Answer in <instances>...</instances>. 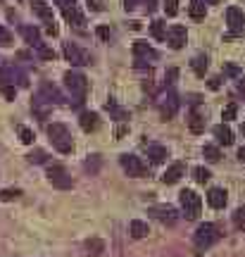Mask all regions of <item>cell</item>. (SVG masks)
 Listing matches in <instances>:
<instances>
[{"label": "cell", "instance_id": "1", "mask_svg": "<svg viewBox=\"0 0 245 257\" xmlns=\"http://www.w3.org/2000/svg\"><path fill=\"white\" fill-rule=\"evenodd\" d=\"M48 138H50V143L57 153H62V155H69L74 150V141H72V134H69V128L60 124V121H53V124H48Z\"/></svg>", "mask_w": 245, "mask_h": 257}, {"label": "cell", "instance_id": "2", "mask_svg": "<svg viewBox=\"0 0 245 257\" xmlns=\"http://www.w3.org/2000/svg\"><path fill=\"white\" fill-rule=\"evenodd\" d=\"M221 238V231L217 229V224H200L198 229H195V236H193V243H195V248L198 250H207L209 245H214L217 240Z\"/></svg>", "mask_w": 245, "mask_h": 257}, {"label": "cell", "instance_id": "3", "mask_svg": "<svg viewBox=\"0 0 245 257\" xmlns=\"http://www.w3.org/2000/svg\"><path fill=\"white\" fill-rule=\"evenodd\" d=\"M64 86H67V91L72 93L74 102H83L86 93H88V79L81 72H72L69 69V72L64 74Z\"/></svg>", "mask_w": 245, "mask_h": 257}, {"label": "cell", "instance_id": "4", "mask_svg": "<svg viewBox=\"0 0 245 257\" xmlns=\"http://www.w3.org/2000/svg\"><path fill=\"white\" fill-rule=\"evenodd\" d=\"M179 200H181V210H183V217L186 219H198L200 217V207H202V200H200V195L191 188H186V191L179 193Z\"/></svg>", "mask_w": 245, "mask_h": 257}, {"label": "cell", "instance_id": "5", "mask_svg": "<svg viewBox=\"0 0 245 257\" xmlns=\"http://www.w3.org/2000/svg\"><path fill=\"white\" fill-rule=\"evenodd\" d=\"M57 8L62 10V15L64 19L72 24V27L76 29H83V24H86V19H83L81 15V10H79V5H76V0H53Z\"/></svg>", "mask_w": 245, "mask_h": 257}, {"label": "cell", "instance_id": "6", "mask_svg": "<svg viewBox=\"0 0 245 257\" xmlns=\"http://www.w3.org/2000/svg\"><path fill=\"white\" fill-rule=\"evenodd\" d=\"M119 165H121V169L127 172L129 176H134V179H141V176L148 174V167L143 165V160L136 155H129V153H124V155L119 157Z\"/></svg>", "mask_w": 245, "mask_h": 257}, {"label": "cell", "instance_id": "7", "mask_svg": "<svg viewBox=\"0 0 245 257\" xmlns=\"http://www.w3.org/2000/svg\"><path fill=\"white\" fill-rule=\"evenodd\" d=\"M226 22H228V36L226 38H233V36H240L245 31V15L240 8H231L226 10Z\"/></svg>", "mask_w": 245, "mask_h": 257}, {"label": "cell", "instance_id": "8", "mask_svg": "<svg viewBox=\"0 0 245 257\" xmlns=\"http://www.w3.org/2000/svg\"><path fill=\"white\" fill-rule=\"evenodd\" d=\"M148 214L155 217L157 221L167 224V226H174V224L179 221V212H176V207H172V205H153V207L148 210Z\"/></svg>", "mask_w": 245, "mask_h": 257}, {"label": "cell", "instance_id": "9", "mask_svg": "<svg viewBox=\"0 0 245 257\" xmlns=\"http://www.w3.org/2000/svg\"><path fill=\"white\" fill-rule=\"evenodd\" d=\"M48 179H50V184H53L55 188H60V191H67V188H72L74 186L72 176L64 172L62 165H50L48 167Z\"/></svg>", "mask_w": 245, "mask_h": 257}, {"label": "cell", "instance_id": "10", "mask_svg": "<svg viewBox=\"0 0 245 257\" xmlns=\"http://www.w3.org/2000/svg\"><path fill=\"white\" fill-rule=\"evenodd\" d=\"M64 57L74 64V67H83V64H91V55L83 53L76 43H64Z\"/></svg>", "mask_w": 245, "mask_h": 257}, {"label": "cell", "instance_id": "11", "mask_svg": "<svg viewBox=\"0 0 245 257\" xmlns=\"http://www.w3.org/2000/svg\"><path fill=\"white\" fill-rule=\"evenodd\" d=\"M186 38H188L186 27H181V24H174L172 29H167V36H164V41H167L174 50H181V48L186 46Z\"/></svg>", "mask_w": 245, "mask_h": 257}, {"label": "cell", "instance_id": "12", "mask_svg": "<svg viewBox=\"0 0 245 257\" xmlns=\"http://www.w3.org/2000/svg\"><path fill=\"white\" fill-rule=\"evenodd\" d=\"M176 112H179V95L174 91H167V95L160 100V114L162 119H172Z\"/></svg>", "mask_w": 245, "mask_h": 257}, {"label": "cell", "instance_id": "13", "mask_svg": "<svg viewBox=\"0 0 245 257\" xmlns=\"http://www.w3.org/2000/svg\"><path fill=\"white\" fill-rule=\"evenodd\" d=\"M207 202L214 207V210H224V207H226V202H228L226 191H224V188H209Z\"/></svg>", "mask_w": 245, "mask_h": 257}, {"label": "cell", "instance_id": "14", "mask_svg": "<svg viewBox=\"0 0 245 257\" xmlns=\"http://www.w3.org/2000/svg\"><path fill=\"white\" fill-rule=\"evenodd\" d=\"M183 174H186V167H183V162H174V165L162 174V184H167V186L176 184Z\"/></svg>", "mask_w": 245, "mask_h": 257}, {"label": "cell", "instance_id": "15", "mask_svg": "<svg viewBox=\"0 0 245 257\" xmlns=\"http://www.w3.org/2000/svg\"><path fill=\"white\" fill-rule=\"evenodd\" d=\"M134 55L136 60H157V50L148 46L146 41H134Z\"/></svg>", "mask_w": 245, "mask_h": 257}, {"label": "cell", "instance_id": "16", "mask_svg": "<svg viewBox=\"0 0 245 257\" xmlns=\"http://www.w3.org/2000/svg\"><path fill=\"white\" fill-rule=\"evenodd\" d=\"M79 124L86 134H91L95 128L100 126V119H98V112H81V117H79Z\"/></svg>", "mask_w": 245, "mask_h": 257}, {"label": "cell", "instance_id": "17", "mask_svg": "<svg viewBox=\"0 0 245 257\" xmlns=\"http://www.w3.org/2000/svg\"><path fill=\"white\" fill-rule=\"evenodd\" d=\"M146 148H148V157H150V162H153V165H162L164 160L169 157V153H167V148L164 146L150 143V146H146Z\"/></svg>", "mask_w": 245, "mask_h": 257}, {"label": "cell", "instance_id": "18", "mask_svg": "<svg viewBox=\"0 0 245 257\" xmlns=\"http://www.w3.org/2000/svg\"><path fill=\"white\" fill-rule=\"evenodd\" d=\"M212 134H214V138H217L221 146H231L233 143V131L228 128V124H217Z\"/></svg>", "mask_w": 245, "mask_h": 257}, {"label": "cell", "instance_id": "19", "mask_svg": "<svg viewBox=\"0 0 245 257\" xmlns=\"http://www.w3.org/2000/svg\"><path fill=\"white\" fill-rule=\"evenodd\" d=\"M31 10H34L43 22H53V10H50V5H48L46 0H31Z\"/></svg>", "mask_w": 245, "mask_h": 257}, {"label": "cell", "instance_id": "20", "mask_svg": "<svg viewBox=\"0 0 245 257\" xmlns=\"http://www.w3.org/2000/svg\"><path fill=\"white\" fill-rule=\"evenodd\" d=\"M22 36H24V41H27L29 46H36V43H41V31H38L36 27H29V24H24V27H22Z\"/></svg>", "mask_w": 245, "mask_h": 257}, {"label": "cell", "instance_id": "21", "mask_svg": "<svg viewBox=\"0 0 245 257\" xmlns=\"http://www.w3.org/2000/svg\"><path fill=\"white\" fill-rule=\"evenodd\" d=\"M41 95H46L48 102H64L62 93L57 91L55 86H50V83H43V86H41Z\"/></svg>", "mask_w": 245, "mask_h": 257}, {"label": "cell", "instance_id": "22", "mask_svg": "<svg viewBox=\"0 0 245 257\" xmlns=\"http://www.w3.org/2000/svg\"><path fill=\"white\" fill-rule=\"evenodd\" d=\"M129 231H131V236H134V238H146L148 233H150L148 224H146V221H141V219H134V221H131Z\"/></svg>", "mask_w": 245, "mask_h": 257}, {"label": "cell", "instance_id": "23", "mask_svg": "<svg viewBox=\"0 0 245 257\" xmlns=\"http://www.w3.org/2000/svg\"><path fill=\"white\" fill-rule=\"evenodd\" d=\"M188 126H191L193 134H202V131H205V119H202V114H200V112H191V117H188Z\"/></svg>", "mask_w": 245, "mask_h": 257}, {"label": "cell", "instance_id": "24", "mask_svg": "<svg viewBox=\"0 0 245 257\" xmlns=\"http://www.w3.org/2000/svg\"><path fill=\"white\" fill-rule=\"evenodd\" d=\"M191 67L198 76H205V72H207V55H195L191 60Z\"/></svg>", "mask_w": 245, "mask_h": 257}, {"label": "cell", "instance_id": "25", "mask_svg": "<svg viewBox=\"0 0 245 257\" xmlns=\"http://www.w3.org/2000/svg\"><path fill=\"white\" fill-rule=\"evenodd\" d=\"M83 245H86V250H88L91 255H102V252H105V243L100 238H88Z\"/></svg>", "mask_w": 245, "mask_h": 257}, {"label": "cell", "instance_id": "26", "mask_svg": "<svg viewBox=\"0 0 245 257\" xmlns=\"http://www.w3.org/2000/svg\"><path fill=\"white\" fill-rule=\"evenodd\" d=\"M150 31H153V36L157 38V41H164V36H167V24H164L162 19H155L153 24H150Z\"/></svg>", "mask_w": 245, "mask_h": 257}, {"label": "cell", "instance_id": "27", "mask_svg": "<svg viewBox=\"0 0 245 257\" xmlns=\"http://www.w3.org/2000/svg\"><path fill=\"white\" fill-rule=\"evenodd\" d=\"M188 15L193 19H205V3L202 0H193L191 8H188Z\"/></svg>", "mask_w": 245, "mask_h": 257}, {"label": "cell", "instance_id": "28", "mask_svg": "<svg viewBox=\"0 0 245 257\" xmlns=\"http://www.w3.org/2000/svg\"><path fill=\"white\" fill-rule=\"evenodd\" d=\"M193 179H195L198 184H207L209 179H212V174H209V169H205V167H195V169H193Z\"/></svg>", "mask_w": 245, "mask_h": 257}, {"label": "cell", "instance_id": "29", "mask_svg": "<svg viewBox=\"0 0 245 257\" xmlns=\"http://www.w3.org/2000/svg\"><path fill=\"white\" fill-rule=\"evenodd\" d=\"M202 155L207 157L209 162H219V160H221V153H219L217 146H205L202 148Z\"/></svg>", "mask_w": 245, "mask_h": 257}, {"label": "cell", "instance_id": "30", "mask_svg": "<svg viewBox=\"0 0 245 257\" xmlns=\"http://www.w3.org/2000/svg\"><path fill=\"white\" fill-rule=\"evenodd\" d=\"M29 162L31 165H43V162H48V153L46 150H34V153H29Z\"/></svg>", "mask_w": 245, "mask_h": 257}, {"label": "cell", "instance_id": "31", "mask_svg": "<svg viewBox=\"0 0 245 257\" xmlns=\"http://www.w3.org/2000/svg\"><path fill=\"white\" fill-rule=\"evenodd\" d=\"M17 134H19V141L24 143V146H31L34 143V131L27 126H17Z\"/></svg>", "mask_w": 245, "mask_h": 257}, {"label": "cell", "instance_id": "32", "mask_svg": "<svg viewBox=\"0 0 245 257\" xmlns=\"http://www.w3.org/2000/svg\"><path fill=\"white\" fill-rule=\"evenodd\" d=\"M233 226H236L238 231H245V205L233 212Z\"/></svg>", "mask_w": 245, "mask_h": 257}, {"label": "cell", "instance_id": "33", "mask_svg": "<svg viewBox=\"0 0 245 257\" xmlns=\"http://www.w3.org/2000/svg\"><path fill=\"white\" fill-rule=\"evenodd\" d=\"M34 48L38 50V55L43 57V60H55V50H53V48H48L43 41H41V43H36Z\"/></svg>", "mask_w": 245, "mask_h": 257}, {"label": "cell", "instance_id": "34", "mask_svg": "<svg viewBox=\"0 0 245 257\" xmlns=\"http://www.w3.org/2000/svg\"><path fill=\"white\" fill-rule=\"evenodd\" d=\"M19 195H22L19 188H5V191H0V200L10 202V200H15V198H19Z\"/></svg>", "mask_w": 245, "mask_h": 257}, {"label": "cell", "instance_id": "35", "mask_svg": "<svg viewBox=\"0 0 245 257\" xmlns=\"http://www.w3.org/2000/svg\"><path fill=\"white\" fill-rule=\"evenodd\" d=\"M236 112H238L236 102H228L226 107H224V112H221V119H224V121H231V119H236Z\"/></svg>", "mask_w": 245, "mask_h": 257}, {"label": "cell", "instance_id": "36", "mask_svg": "<svg viewBox=\"0 0 245 257\" xmlns=\"http://www.w3.org/2000/svg\"><path fill=\"white\" fill-rule=\"evenodd\" d=\"M164 12H167V17H176L179 15V0H164Z\"/></svg>", "mask_w": 245, "mask_h": 257}, {"label": "cell", "instance_id": "37", "mask_svg": "<svg viewBox=\"0 0 245 257\" xmlns=\"http://www.w3.org/2000/svg\"><path fill=\"white\" fill-rule=\"evenodd\" d=\"M107 110H112V114H114L117 119H127V117H129V112L121 110V107H117V105H114V100H107Z\"/></svg>", "mask_w": 245, "mask_h": 257}, {"label": "cell", "instance_id": "38", "mask_svg": "<svg viewBox=\"0 0 245 257\" xmlns=\"http://www.w3.org/2000/svg\"><path fill=\"white\" fill-rule=\"evenodd\" d=\"M86 169H88V172H98V167H100V155H93V157H88V160H86Z\"/></svg>", "mask_w": 245, "mask_h": 257}, {"label": "cell", "instance_id": "39", "mask_svg": "<svg viewBox=\"0 0 245 257\" xmlns=\"http://www.w3.org/2000/svg\"><path fill=\"white\" fill-rule=\"evenodd\" d=\"M0 91H3V95L8 98V100H15V86H10V83H0Z\"/></svg>", "mask_w": 245, "mask_h": 257}, {"label": "cell", "instance_id": "40", "mask_svg": "<svg viewBox=\"0 0 245 257\" xmlns=\"http://www.w3.org/2000/svg\"><path fill=\"white\" fill-rule=\"evenodd\" d=\"M10 43H12V34L0 24V46H10Z\"/></svg>", "mask_w": 245, "mask_h": 257}, {"label": "cell", "instance_id": "41", "mask_svg": "<svg viewBox=\"0 0 245 257\" xmlns=\"http://www.w3.org/2000/svg\"><path fill=\"white\" fill-rule=\"evenodd\" d=\"M95 34H98V38H102V41H109V36H112L107 27H98V31H95Z\"/></svg>", "mask_w": 245, "mask_h": 257}, {"label": "cell", "instance_id": "42", "mask_svg": "<svg viewBox=\"0 0 245 257\" xmlns=\"http://www.w3.org/2000/svg\"><path fill=\"white\" fill-rule=\"evenodd\" d=\"M86 5H88V10H93V12H100V10H102V3H100V0H86Z\"/></svg>", "mask_w": 245, "mask_h": 257}, {"label": "cell", "instance_id": "43", "mask_svg": "<svg viewBox=\"0 0 245 257\" xmlns=\"http://www.w3.org/2000/svg\"><path fill=\"white\" fill-rule=\"evenodd\" d=\"M46 31L50 36H57V24H55V19L53 22H46Z\"/></svg>", "mask_w": 245, "mask_h": 257}, {"label": "cell", "instance_id": "44", "mask_svg": "<svg viewBox=\"0 0 245 257\" xmlns=\"http://www.w3.org/2000/svg\"><path fill=\"white\" fill-rule=\"evenodd\" d=\"M136 5H141V0H124V10H127V12L136 10Z\"/></svg>", "mask_w": 245, "mask_h": 257}, {"label": "cell", "instance_id": "45", "mask_svg": "<svg viewBox=\"0 0 245 257\" xmlns=\"http://www.w3.org/2000/svg\"><path fill=\"white\" fill-rule=\"evenodd\" d=\"M219 86H221V79H219V76H212V79H209V88H212V91H217Z\"/></svg>", "mask_w": 245, "mask_h": 257}, {"label": "cell", "instance_id": "46", "mask_svg": "<svg viewBox=\"0 0 245 257\" xmlns=\"http://www.w3.org/2000/svg\"><path fill=\"white\" fill-rule=\"evenodd\" d=\"M141 5L146 8V12H153V10H155V0H141Z\"/></svg>", "mask_w": 245, "mask_h": 257}, {"label": "cell", "instance_id": "47", "mask_svg": "<svg viewBox=\"0 0 245 257\" xmlns=\"http://www.w3.org/2000/svg\"><path fill=\"white\" fill-rule=\"evenodd\" d=\"M176 76H179V72H176V69H169V72H167V83H174Z\"/></svg>", "mask_w": 245, "mask_h": 257}, {"label": "cell", "instance_id": "48", "mask_svg": "<svg viewBox=\"0 0 245 257\" xmlns=\"http://www.w3.org/2000/svg\"><path fill=\"white\" fill-rule=\"evenodd\" d=\"M238 93L245 98V79H240V81H238Z\"/></svg>", "mask_w": 245, "mask_h": 257}, {"label": "cell", "instance_id": "49", "mask_svg": "<svg viewBox=\"0 0 245 257\" xmlns=\"http://www.w3.org/2000/svg\"><path fill=\"white\" fill-rule=\"evenodd\" d=\"M238 160H240V162H245V148H240V150H238Z\"/></svg>", "mask_w": 245, "mask_h": 257}, {"label": "cell", "instance_id": "50", "mask_svg": "<svg viewBox=\"0 0 245 257\" xmlns=\"http://www.w3.org/2000/svg\"><path fill=\"white\" fill-rule=\"evenodd\" d=\"M202 3H205V5H217L219 0H202Z\"/></svg>", "mask_w": 245, "mask_h": 257}, {"label": "cell", "instance_id": "51", "mask_svg": "<svg viewBox=\"0 0 245 257\" xmlns=\"http://www.w3.org/2000/svg\"><path fill=\"white\" fill-rule=\"evenodd\" d=\"M240 131H243V136H245V124H243V126H240Z\"/></svg>", "mask_w": 245, "mask_h": 257}]
</instances>
